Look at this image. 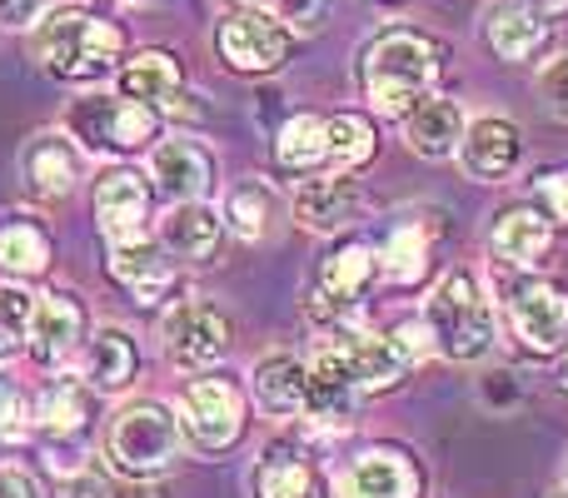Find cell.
<instances>
[{"mask_svg":"<svg viewBox=\"0 0 568 498\" xmlns=\"http://www.w3.org/2000/svg\"><path fill=\"white\" fill-rule=\"evenodd\" d=\"M36 60L60 85H100L125 65V30L85 6H55L30 30Z\"/></svg>","mask_w":568,"mask_h":498,"instance_id":"1","label":"cell"},{"mask_svg":"<svg viewBox=\"0 0 568 498\" xmlns=\"http://www.w3.org/2000/svg\"><path fill=\"white\" fill-rule=\"evenodd\" d=\"M439 75H444V45L409 26L379 30L359 55V90L374 115L404 120L424 95H434Z\"/></svg>","mask_w":568,"mask_h":498,"instance_id":"2","label":"cell"},{"mask_svg":"<svg viewBox=\"0 0 568 498\" xmlns=\"http://www.w3.org/2000/svg\"><path fill=\"white\" fill-rule=\"evenodd\" d=\"M160 125H165V115L130 95H80L65 115L70 140H80L90 155H135L145 145L155 150Z\"/></svg>","mask_w":568,"mask_h":498,"instance_id":"3","label":"cell"},{"mask_svg":"<svg viewBox=\"0 0 568 498\" xmlns=\"http://www.w3.org/2000/svg\"><path fill=\"white\" fill-rule=\"evenodd\" d=\"M185 449V429L180 414L160 399H140L130 409H120V419L110 424V464L125 479H160Z\"/></svg>","mask_w":568,"mask_h":498,"instance_id":"4","label":"cell"},{"mask_svg":"<svg viewBox=\"0 0 568 498\" xmlns=\"http://www.w3.org/2000/svg\"><path fill=\"white\" fill-rule=\"evenodd\" d=\"M424 314H429V324H434V339H439L444 359L474 364L494 349V309L474 274L449 270L439 280V289L429 294V309Z\"/></svg>","mask_w":568,"mask_h":498,"instance_id":"5","label":"cell"},{"mask_svg":"<svg viewBox=\"0 0 568 498\" xmlns=\"http://www.w3.org/2000/svg\"><path fill=\"white\" fill-rule=\"evenodd\" d=\"M294 50V30L284 26L275 10L240 6L220 16L215 26V55L225 60L235 75H275Z\"/></svg>","mask_w":568,"mask_h":498,"instance_id":"6","label":"cell"},{"mask_svg":"<svg viewBox=\"0 0 568 498\" xmlns=\"http://www.w3.org/2000/svg\"><path fill=\"white\" fill-rule=\"evenodd\" d=\"M374 280H379V250L364 245V240H339V245L320 260V270H314V284H310V294H304V304H310V314L320 324L344 319V314L374 289Z\"/></svg>","mask_w":568,"mask_h":498,"instance_id":"7","label":"cell"},{"mask_svg":"<svg viewBox=\"0 0 568 498\" xmlns=\"http://www.w3.org/2000/svg\"><path fill=\"white\" fill-rule=\"evenodd\" d=\"M160 344H165V359L185 374H200V369H215L220 359L230 354L235 344V324L225 319V309L205 299H180L175 309L165 314L160 324Z\"/></svg>","mask_w":568,"mask_h":498,"instance_id":"8","label":"cell"},{"mask_svg":"<svg viewBox=\"0 0 568 498\" xmlns=\"http://www.w3.org/2000/svg\"><path fill=\"white\" fill-rule=\"evenodd\" d=\"M504 314H509L514 339L529 354H559L568 339V284L529 274V280L509 284Z\"/></svg>","mask_w":568,"mask_h":498,"instance_id":"9","label":"cell"},{"mask_svg":"<svg viewBox=\"0 0 568 498\" xmlns=\"http://www.w3.org/2000/svg\"><path fill=\"white\" fill-rule=\"evenodd\" d=\"M180 429L200 454H225L245 434V394L230 379H190L180 399Z\"/></svg>","mask_w":568,"mask_h":498,"instance_id":"10","label":"cell"},{"mask_svg":"<svg viewBox=\"0 0 568 498\" xmlns=\"http://www.w3.org/2000/svg\"><path fill=\"white\" fill-rule=\"evenodd\" d=\"M329 498H424V474L399 444H369L334 474Z\"/></svg>","mask_w":568,"mask_h":498,"instance_id":"11","label":"cell"},{"mask_svg":"<svg viewBox=\"0 0 568 498\" xmlns=\"http://www.w3.org/2000/svg\"><path fill=\"white\" fill-rule=\"evenodd\" d=\"M150 205H155V185L130 165H115L95 180V225L110 245H135L150 240Z\"/></svg>","mask_w":568,"mask_h":498,"instance_id":"12","label":"cell"},{"mask_svg":"<svg viewBox=\"0 0 568 498\" xmlns=\"http://www.w3.org/2000/svg\"><path fill=\"white\" fill-rule=\"evenodd\" d=\"M90 339V314L75 289H50L36 304V324H30V359L40 369H65Z\"/></svg>","mask_w":568,"mask_h":498,"instance_id":"13","label":"cell"},{"mask_svg":"<svg viewBox=\"0 0 568 498\" xmlns=\"http://www.w3.org/2000/svg\"><path fill=\"white\" fill-rule=\"evenodd\" d=\"M150 185L165 205L180 200H210L215 190V155L190 135H170L150 150Z\"/></svg>","mask_w":568,"mask_h":498,"instance_id":"14","label":"cell"},{"mask_svg":"<svg viewBox=\"0 0 568 498\" xmlns=\"http://www.w3.org/2000/svg\"><path fill=\"white\" fill-rule=\"evenodd\" d=\"M364 389L354 384V374L344 369V359L320 344L310 354V394H304V424L314 429H349L354 414H359Z\"/></svg>","mask_w":568,"mask_h":498,"instance_id":"15","label":"cell"},{"mask_svg":"<svg viewBox=\"0 0 568 498\" xmlns=\"http://www.w3.org/2000/svg\"><path fill=\"white\" fill-rule=\"evenodd\" d=\"M334 354L344 359V369L354 374V384H359L364 394H384V389H399L404 374H409V359L399 354V344L389 339V334H374V329H334L329 339Z\"/></svg>","mask_w":568,"mask_h":498,"instance_id":"16","label":"cell"},{"mask_svg":"<svg viewBox=\"0 0 568 498\" xmlns=\"http://www.w3.org/2000/svg\"><path fill=\"white\" fill-rule=\"evenodd\" d=\"M90 419H95V389L85 379H55L40 389L36 399V429L45 434V454L50 464L65 449H75V439L90 434Z\"/></svg>","mask_w":568,"mask_h":498,"instance_id":"17","label":"cell"},{"mask_svg":"<svg viewBox=\"0 0 568 498\" xmlns=\"http://www.w3.org/2000/svg\"><path fill=\"white\" fill-rule=\"evenodd\" d=\"M110 274L120 289H130V299L140 309H155L180 289V270L165 254L160 240H135V245H110Z\"/></svg>","mask_w":568,"mask_h":498,"instance_id":"18","label":"cell"},{"mask_svg":"<svg viewBox=\"0 0 568 498\" xmlns=\"http://www.w3.org/2000/svg\"><path fill=\"white\" fill-rule=\"evenodd\" d=\"M489 250L509 270H544V260L554 254V215L534 205L499 210L489 225Z\"/></svg>","mask_w":568,"mask_h":498,"instance_id":"19","label":"cell"},{"mask_svg":"<svg viewBox=\"0 0 568 498\" xmlns=\"http://www.w3.org/2000/svg\"><path fill=\"white\" fill-rule=\"evenodd\" d=\"M155 240L165 245L170 260H185V264H210L225 240V210H215L210 200H180L160 215Z\"/></svg>","mask_w":568,"mask_h":498,"instance_id":"20","label":"cell"},{"mask_svg":"<svg viewBox=\"0 0 568 498\" xmlns=\"http://www.w3.org/2000/svg\"><path fill=\"white\" fill-rule=\"evenodd\" d=\"M524 160V135L514 120L504 115H479L464 125L459 140V165L474 180H509Z\"/></svg>","mask_w":568,"mask_h":498,"instance_id":"21","label":"cell"},{"mask_svg":"<svg viewBox=\"0 0 568 498\" xmlns=\"http://www.w3.org/2000/svg\"><path fill=\"white\" fill-rule=\"evenodd\" d=\"M354 215H359V180L349 170L310 175L294 195V225L310 230V235H339Z\"/></svg>","mask_w":568,"mask_h":498,"instance_id":"22","label":"cell"},{"mask_svg":"<svg viewBox=\"0 0 568 498\" xmlns=\"http://www.w3.org/2000/svg\"><path fill=\"white\" fill-rule=\"evenodd\" d=\"M135 374H140V344L130 329L105 324V329H95L85 339V349H80V379L95 394H125L135 384Z\"/></svg>","mask_w":568,"mask_h":498,"instance_id":"23","label":"cell"},{"mask_svg":"<svg viewBox=\"0 0 568 498\" xmlns=\"http://www.w3.org/2000/svg\"><path fill=\"white\" fill-rule=\"evenodd\" d=\"M250 494L255 498H329L314 459L290 439L270 444V449L260 454L255 474H250Z\"/></svg>","mask_w":568,"mask_h":498,"instance_id":"24","label":"cell"},{"mask_svg":"<svg viewBox=\"0 0 568 498\" xmlns=\"http://www.w3.org/2000/svg\"><path fill=\"white\" fill-rule=\"evenodd\" d=\"M434 240H439V215H409V220H394L389 235H384L379 250V274L399 289L419 284L434 264Z\"/></svg>","mask_w":568,"mask_h":498,"instance_id":"25","label":"cell"},{"mask_svg":"<svg viewBox=\"0 0 568 498\" xmlns=\"http://www.w3.org/2000/svg\"><path fill=\"white\" fill-rule=\"evenodd\" d=\"M20 175L40 200H65L80 185V150L70 145V130L65 135L45 130V135L30 140L26 155H20Z\"/></svg>","mask_w":568,"mask_h":498,"instance_id":"26","label":"cell"},{"mask_svg":"<svg viewBox=\"0 0 568 498\" xmlns=\"http://www.w3.org/2000/svg\"><path fill=\"white\" fill-rule=\"evenodd\" d=\"M554 26L544 10H534L529 0H499L484 20V40L499 60H534L544 45H549Z\"/></svg>","mask_w":568,"mask_h":498,"instance_id":"27","label":"cell"},{"mask_svg":"<svg viewBox=\"0 0 568 498\" xmlns=\"http://www.w3.org/2000/svg\"><path fill=\"white\" fill-rule=\"evenodd\" d=\"M250 389H255L260 409L270 419H294L304 414V394H310V364L300 354H265V359L250 369Z\"/></svg>","mask_w":568,"mask_h":498,"instance_id":"28","label":"cell"},{"mask_svg":"<svg viewBox=\"0 0 568 498\" xmlns=\"http://www.w3.org/2000/svg\"><path fill=\"white\" fill-rule=\"evenodd\" d=\"M404 140H409V150H414V155H424V160L459 155V140H464V110H459V100L424 95L419 105L404 115Z\"/></svg>","mask_w":568,"mask_h":498,"instance_id":"29","label":"cell"},{"mask_svg":"<svg viewBox=\"0 0 568 498\" xmlns=\"http://www.w3.org/2000/svg\"><path fill=\"white\" fill-rule=\"evenodd\" d=\"M115 90L130 100H145V105H155L165 115V105L185 90V70H180V60L170 50H135L115 70Z\"/></svg>","mask_w":568,"mask_h":498,"instance_id":"30","label":"cell"},{"mask_svg":"<svg viewBox=\"0 0 568 498\" xmlns=\"http://www.w3.org/2000/svg\"><path fill=\"white\" fill-rule=\"evenodd\" d=\"M50 270V230L36 215H0V274L40 280Z\"/></svg>","mask_w":568,"mask_h":498,"instance_id":"31","label":"cell"},{"mask_svg":"<svg viewBox=\"0 0 568 498\" xmlns=\"http://www.w3.org/2000/svg\"><path fill=\"white\" fill-rule=\"evenodd\" d=\"M275 165L284 175H314L329 165V125L320 115H290L275 130Z\"/></svg>","mask_w":568,"mask_h":498,"instance_id":"32","label":"cell"},{"mask_svg":"<svg viewBox=\"0 0 568 498\" xmlns=\"http://www.w3.org/2000/svg\"><path fill=\"white\" fill-rule=\"evenodd\" d=\"M329 125V170H364L374 160V150H379V135H374L369 115H359V110H339V115L324 120Z\"/></svg>","mask_w":568,"mask_h":498,"instance_id":"33","label":"cell"},{"mask_svg":"<svg viewBox=\"0 0 568 498\" xmlns=\"http://www.w3.org/2000/svg\"><path fill=\"white\" fill-rule=\"evenodd\" d=\"M270 215H275V195L265 190V180H240L225 200V230L245 245H260L270 230Z\"/></svg>","mask_w":568,"mask_h":498,"instance_id":"34","label":"cell"},{"mask_svg":"<svg viewBox=\"0 0 568 498\" xmlns=\"http://www.w3.org/2000/svg\"><path fill=\"white\" fill-rule=\"evenodd\" d=\"M36 294L16 284H0V364L16 359L20 349H30V324H36Z\"/></svg>","mask_w":568,"mask_h":498,"instance_id":"35","label":"cell"},{"mask_svg":"<svg viewBox=\"0 0 568 498\" xmlns=\"http://www.w3.org/2000/svg\"><path fill=\"white\" fill-rule=\"evenodd\" d=\"M389 339L399 344V354L409 364H419V359H429V354H439V339H434V324H429V314H409V319H399L389 329Z\"/></svg>","mask_w":568,"mask_h":498,"instance_id":"36","label":"cell"},{"mask_svg":"<svg viewBox=\"0 0 568 498\" xmlns=\"http://www.w3.org/2000/svg\"><path fill=\"white\" fill-rule=\"evenodd\" d=\"M534 190H539L544 210L554 215V225H568V165L539 170V175H534Z\"/></svg>","mask_w":568,"mask_h":498,"instance_id":"37","label":"cell"},{"mask_svg":"<svg viewBox=\"0 0 568 498\" xmlns=\"http://www.w3.org/2000/svg\"><path fill=\"white\" fill-rule=\"evenodd\" d=\"M334 0H270L265 10H275L290 30H320L324 16H329Z\"/></svg>","mask_w":568,"mask_h":498,"instance_id":"38","label":"cell"},{"mask_svg":"<svg viewBox=\"0 0 568 498\" xmlns=\"http://www.w3.org/2000/svg\"><path fill=\"white\" fill-rule=\"evenodd\" d=\"M539 95H544V105H549V115L568 125V55H559V60H549V65H544Z\"/></svg>","mask_w":568,"mask_h":498,"instance_id":"39","label":"cell"},{"mask_svg":"<svg viewBox=\"0 0 568 498\" xmlns=\"http://www.w3.org/2000/svg\"><path fill=\"white\" fill-rule=\"evenodd\" d=\"M50 0H0V30H36Z\"/></svg>","mask_w":568,"mask_h":498,"instance_id":"40","label":"cell"},{"mask_svg":"<svg viewBox=\"0 0 568 498\" xmlns=\"http://www.w3.org/2000/svg\"><path fill=\"white\" fill-rule=\"evenodd\" d=\"M60 498H115V489H110L100 474H90V469H75L65 484H60Z\"/></svg>","mask_w":568,"mask_h":498,"instance_id":"41","label":"cell"},{"mask_svg":"<svg viewBox=\"0 0 568 498\" xmlns=\"http://www.w3.org/2000/svg\"><path fill=\"white\" fill-rule=\"evenodd\" d=\"M0 498H40V489L26 469H0Z\"/></svg>","mask_w":568,"mask_h":498,"instance_id":"42","label":"cell"},{"mask_svg":"<svg viewBox=\"0 0 568 498\" xmlns=\"http://www.w3.org/2000/svg\"><path fill=\"white\" fill-rule=\"evenodd\" d=\"M529 6H534V10H544L549 20H554V16H568V0H529Z\"/></svg>","mask_w":568,"mask_h":498,"instance_id":"43","label":"cell"},{"mask_svg":"<svg viewBox=\"0 0 568 498\" xmlns=\"http://www.w3.org/2000/svg\"><path fill=\"white\" fill-rule=\"evenodd\" d=\"M564 389H568V349H564Z\"/></svg>","mask_w":568,"mask_h":498,"instance_id":"44","label":"cell"},{"mask_svg":"<svg viewBox=\"0 0 568 498\" xmlns=\"http://www.w3.org/2000/svg\"><path fill=\"white\" fill-rule=\"evenodd\" d=\"M240 6H270V0H240Z\"/></svg>","mask_w":568,"mask_h":498,"instance_id":"45","label":"cell"},{"mask_svg":"<svg viewBox=\"0 0 568 498\" xmlns=\"http://www.w3.org/2000/svg\"><path fill=\"white\" fill-rule=\"evenodd\" d=\"M549 498H568V489H559V494H549Z\"/></svg>","mask_w":568,"mask_h":498,"instance_id":"46","label":"cell"}]
</instances>
